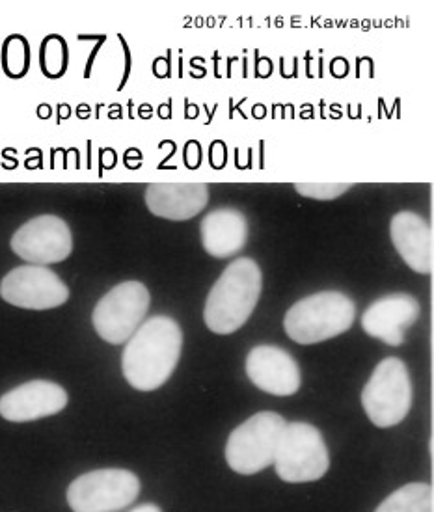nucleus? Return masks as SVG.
Instances as JSON below:
<instances>
[{"mask_svg":"<svg viewBox=\"0 0 434 512\" xmlns=\"http://www.w3.org/2000/svg\"><path fill=\"white\" fill-rule=\"evenodd\" d=\"M183 349L179 324L170 317H153L140 324L122 356L125 380L138 391H153L176 371Z\"/></svg>","mask_w":434,"mask_h":512,"instance_id":"1","label":"nucleus"},{"mask_svg":"<svg viewBox=\"0 0 434 512\" xmlns=\"http://www.w3.org/2000/svg\"><path fill=\"white\" fill-rule=\"evenodd\" d=\"M261 297V269L250 257L235 259L222 272L205 302L204 321L207 328L220 336H230L258 306Z\"/></svg>","mask_w":434,"mask_h":512,"instance_id":"2","label":"nucleus"},{"mask_svg":"<svg viewBox=\"0 0 434 512\" xmlns=\"http://www.w3.org/2000/svg\"><path fill=\"white\" fill-rule=\"evenodd\" d=\"M356 306L340 291H321L302 298L285 313V334L300 345H313L347 332L354 323Z\"/></svg>","mask_w":434,"mask_h":512,"instance_id":"3","label":"nucleus"},{"mask_svg":"<svg viewBox=\"0 0 434 512\" xmlns=\"http://www.w3.org/2000/svg\"><path fill=\"white\" fill-rule=\"evenodd\" d=\"M285 419L276 412H259L231 432L226 444V462L241 475H254L269 468L285 429Z\"/></svg>","mask_w":434,"mask_h":512,"instance_id":"4","label":"nucleus"},{"mask_svg":"<svg viewBox=\"0 0 434 512\" xmlns=\"http://www.w3.org/2000/svg\"><path fill=\"white\" fill-rule=\"evenodd\" d=\"M367 418L380 429L399 425L412 406V382L399 358L382 360L362 391Z\"/></svg>","mask_w":434,"mask_h":512,"instance_id":"5","label":"nucleus"},{"mask_svg":"<svg viewBox=\"0 0 434 512\" xmlns=\"http://www.w3.org/2000/svg\"><path fill=\"white\" fill-rule=\"evenodd\" d=\"M272 464L285 483L299 485L321 479L330 466L323 434L310 423H287Z\"/></svg>","mask_w":434,"mask_h":512,"instance_id":"6","label":"nucleus"},{"mask_svg":"<svg viewBox=\"0 0 434 512\" xmlns=\"http://www.w3.org/2000/svg\"><path fill=\"white\" fill-rule=\"evenodd\" d=\"M140 494L135 473L122 468L95 470L77 477L68 488L73 512H118L129 507Z\"/></svg>","mask_w":434,"mask_h":512,"instance_id":"7","label":"nucleus"},{"mask_svg":"<svg viewBox=\"0 0 434 512\" xmlns=\"http://www.w3.org/2000/svg\"><path fill=\"white\" fill-rule=\"evenodd\" d=\"M150 291L144 283L123 282L110 289L95 306V332L110 345H122L135 334L150 310Z\"/></svg>","mask_w":434,"mask_h":512,"instance_id":"8","label":"nucleus"},{"mask_svg":"<svg viewBox=\"0 0 434 512\" xmlns=\"http://www.w3.org/2000/svg\"><path fill=\"white\" fill-rule=\"evenodd\" d=\"M0 297L23 310H53L68 302L69 289L49 267L23 265L2 278Z\"/></svg>","mask_w":434,"mask_h":512,"instance_id":"9","label":"nucleus"},{"mask_svg":"<svg viewBox=\"0 0 434 512\" xmlns=\"http://www.w3.org/2000/svg\"><path fill=\"white\" fill-rule=\"evenodd\" d=\"M12 250L30 265L47 267L68 259L73 252V235L60 216L41 215L28 220L12 237Z\"/></svg>","mask_w":434,"mask_h":512,"instance_id":"10","label":"nucleus"},{"mask_svg":"<svg viewBox=\"0 0 434 512\" xmlns=\"http://www.w3.org/2000/svg\"><path fill=\"white\" fill-rule=\"evenodd\" d=\"M68 406L66 390L51 380H30L0 397V416L12 423H28L60 414Z\"/></svg>","mask_w":434,"mask_h":512,"instance_id":"11","label":"nucleus"},{"mask_svg":"<svg viewBox=\"0 0 434 512\" xmlns=\"http://www.w3.org/2000/svg\"><path fill=\"white\" fill-rule=\"evenodd\" d=\"M245 367L246 375L254 382V386L269 395L289 397L299 391L302 382L299 364L289 352L280 347H254L246 356Z\"/></svg>","mask_w":434,"mask_h":512,"instance_id":"12","label":"nucleus"},{"mask_svg":"<svg viewBox=\"0 0 434 512\" xmlns=\"http://www.w3.org/2000/svg\"><path fill=\"white\" fill-rule=\"evenodd\" d=\"M420 302L407 293H394L375 300L362 315V328L390 347L405 343V330L420 319Z\"/></svg>","mask_w":434,"mask_h":512,"instance_id":"13","label":"nucleus"},{"mask_svg":"<svg viewBox=\"0 0 434 512\" xmlns=\"http://www.w3.org/2000/svg\"><path fill=\"white\" fill-rule=\"evenodd\" d=\"M395 250L418 274L433 272V230L431 224L412 211L397 213L390 224Z\"/></svg>","mask_w":434,"mask_h":512,"instance_id":"14","label":"nucleus"},{"mask_svg":"<svg viewBox=\"0 0 434 512\" xmlns=\"http://www.w3.org/2000/svg\"><path fill=\"white\" fill-rule=\"evenodd\" d=\"M209 202L204 183H155L146 189V205L155 216L166 220H190L200 215Z\"/></svg>","mask_w":434,"mask_h":512,"instance_id":"15","label":"nucleus"},{"mask_svg":"<svg viewBox=\"0 0 434 512\" xmlns=\"http://www.w3.org/2000/svg\"><path fill=\"white\" fill-rule=\"evenodd\" d=\"M200 233L205 252L217 259H226L237 256L245 248L248 220L241 211L233 207H222L205 216Z\"/></svg>","mask_w":434,"mask_h":512,"instance_id":"16","label":"nucleus"},{"mask_svg":"<svg viewBox=\"0 0 434 512\" xmlns=\"http://www.w3.org/2000/svg\"><path fill=\"white\" fill-rule=\"evenodd\" d=\"M433 486L410 483L390 494L375 512H433Z\"/></svg>","mask_w":434,"mask_h":512,"instance_id":"17","label":"nucleus"},{"mask_svg":"<svg viewBox=\"0 0 434 512\" xmlns=\"http://www.w3.org/2000/svg\"><path fill=\"white\" fill-rule=\"evenodd\" d=\"M353 185L349 183H300L295 189L302 196L312 198V200H336L343 196L347 190L351 189Z\"/></svg>","mask_w":434,"mask_h":512,"instance_id":"18","label":"nucleus"},{"mask_svg":"<svg viewBox=\"0 0 434 512\" xmlns=\"http://www.w3.org/2000/svg\"><path fill=\"white\" fill-rule=\"evenodd\" d=\"M66 62V47L58 38H51L43 45V69L49 75H60Z\"/></svg>","mask_w":434,"mask_h":512,"instance_id":"19","label":"nucleus"},{"mask_svg":"<svg viewBox=\"0 0 434 512\" xmlns=\"http://www.w3.org/2000/svg\"><path fill=\"white\" fill-rule=\"evenodd\" d=\"M131 512H163L157 505H151V503H146V505H140V507H136Z\"/></svg>","mask_w":434,"mask_h":512,"instance_id":"20","label":"nucleus"}]
</instances>
